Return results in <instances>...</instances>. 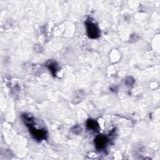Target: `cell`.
Masks as SVG:
<instances>
[{
  "mask_svg": "<svg viewBox=\"0 0 160 160\" xmlns=\"http://www.w3.org/2000/svg\"><path fill=\"white\" fill-rule=\"evenodd\" d=\"M34 122L26 126L28 127L29 132L32 138L37 141L45 139L47 136V132L44 129H37L34 126Z\"/></svg>",
  "mask_w": 160,
  "mask_h": 160,
  "instance_id": "cell-1",
  "label": "cell"
},
{
  "mask_svg": "<svg viewBox=\"0 0 160 160\" xmlns=\"http://www.w3.org/2000/svg\"><path fill=\"white\" fill-rule=\"evenodd\" d=\"M86 32L89 38L91 39H96L100 35V31L98 26L90 20L86 21Z\"/></svg>",
  "mask_w": 160,
  "mask_h": 160,
  "instance_id": "cell-2",
  "label": "cell"
},
{
  "mask_svg": "<svg viewBox=\"0 0 160 160\" xmlns=\"http://www.w3.org/2000/svg\"><path fill=\"white\" fill-rule=\"evenodd\" d=\"M108 140V138L103 135H99L98 136L94 139V144L96 146V148L98 151H101L104 149L107 144Z\"/></svg>",
  "mask_w": 160,
  "mask_h": 160,
  "instance_id": "cell-3",
  "label": "cell"
},
{
  "mask_svg": "<svg viewBox=\"0 0 160 160\" xmlns=\"http://www.w3.org/2000/svg\"><path fill=\"white\" fill-rule=\"evenodd\" d=\"M86 126L88 129L93 131H98L99 128L98 123L93 119H88L86 122Z\"/></svg>",
  "mask_w": 160,
  "mask_h": 160,
  "instance_id": "cell-4",
  "label": "cell"
},
{
  "mask_svg": "<svg viewBox=\"0 0 160 160\" xmlns=\"http://www.w3.org/2000/svg\"><path fill=\"white\" fill-rule=\"evenodd\" d=\"M47 66L48 67L49 71L52 73L53 75L56 74V72L57 71V64L54 62H49L47 64Z\"/></svg>",
  "mask_w": 160,
  "mask_h": 160,
  "instance_id": "cell-5",
  "label": "cell"
}]
</instances>
